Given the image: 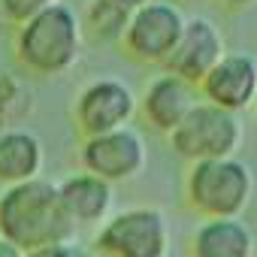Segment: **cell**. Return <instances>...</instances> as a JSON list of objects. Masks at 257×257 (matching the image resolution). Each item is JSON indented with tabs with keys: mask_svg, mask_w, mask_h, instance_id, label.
<instances>
[{
	"mask_svg": "<svg viewBox=\"0 0 257 257\" xmlns=\"http://www.w3.org/2000/svg\"><path fill=\"white\" fill-rule=\"evenodd\" d=\"M0 236H7L22 251L52 242H73L76 227L61 209L58 182L40 176L0 191Z\"/></svg>",
	"mask_w": 257,
	"mask_h": 257,
	"instance_id": "6da1fadb",
	"label": "cell"
},
{
	"mask_svg": "<svg viewBox=\"0 0 257 257\" xmlns=\"http://www.w3.org/2000/svg\"><path fill=\"white\" fill-rule=\"evenodd\" d=\"M82 22L73 7L52 4L16 28V61L37 76H61L82 55Z\"/></svg>",
	"mask_w": 257,
	"mask_h": 257,
	"instance_id": "7a4b0ae2",
	"label": "cell"
},
{
	"mask_svg": "<svg viewBox=\"0 0 257 257\" xmlns=\"http://www.w3.org/2000/svg\"><path fill=\"white\" fill-rule=\"evenodd\" d=\"M254 173L245 161L218 158V161H197L188 167L185 176V197L188 206L203 218H242L254 197Z\"/></svg>",
	"mask_w": 257,
	"mask_h": 257,
	"instance_id": "3957f363",
	"label": "cell"
},
{
	"mask_svg": "<svg viewBox=\"0 0 257 257\" xmlns=\"http://www.w3.org/2000/svg\"><path fill=\"white\" fill-rule=\"evenodd\" d=\"M242 143V124L236 112H227L221 106H212L206 100H197L182 124L170 134V146L176 158L197 164V161H218L233 158Z\"/></svg>",
	"mask_w": 257,
	"mask_h": 257,
	"instance_id": "277c9868",
	"label": "cell"
},
{
	"mask_svg": "<svg viewBox=\"0 0 257 257\" xmlns=\"http://www.w3.org/2000/svg\"><path fill=\"white\" fill-rule=\"evenodd\" d=\"M94 248L103 257H167L170 221L155 206H134L103 221L94 236Z\"/></svg>",
	"mask_w": 257,
	"mask_h": 257,
	"instance_id": "5b68a950",
	"label": "cell"
},
{
	"mask_svg": "<svg viewBox=\"0 0 257 257\" xmlns=\"http://www.w3.org/2000/svg\"><path fill=\"white\" fill-rule=\"evenodd\" d=\"M185 22V13L173 0H149L127 19L121 49L140 64H164L182 40Z\"/></svg>",
	"mask_w": 257,
	"mask_h": 257,
	"instance_id": "8992f818",
	"label": "cell"
},
{
	"mask_svg": "<svg viewBox=\"0 0 257 257\" xmlns=\"http://www.w3.org/2000/svg\"><path fill=\"white\" fill-rule=\"evenodd\" d=\"M137 112H140V100L134 97L131 85L112 76L88 82L73 100V121L85 140L118 131V127H131Z\"/></svg>",
	"mask_w": 257,
	"mask_h": 257,
	"instance_id": "52a82bcc",
	"label": "cell"
},
{
	"mask_svg": "<svg viewBox=\"0 0 257 257\" xmlns=\"http://www.w3.org/2000/svg\"><path fill=\"white\" fill-rule=\"evenodd\" d=\"M82 170L106 179L109 185L118 182H131L146 170L149 149L146 140L134 131V127H118V131L88 137L79 149Z\"/></svg>",
	"mask_w": 257,
	"mask_h": 257,
	"instance_id": "ba28073f",
	"label": "cell"
},
{
	"mask_svg": "<svg viewBox=\"0 0 257 257\" xmlns=\"http://www.w3.org/2000/svg\"><path fill=\"white\" fill-rule=\"evenodd\" d=\"M224 55H227V49H224L221 28L209 19H188L185 31H182V40L176 43L173 55L164 61V70L197 88L206 79V73Z\"/></svg>",
	"mask_w": 257,
	"mask_h": 257,
	"instance_id": "9c48e42d",
	"label": "cell"
},
{
	"mask_svg": "<svg viewBox=\"0 0 257 257\" xmlns=\"http://www.w3.org/2000/svg\"><path fill=\"white\" fill-rule=\"evenodd\" d=\"M200 97L227 112H242L257 97V58L245 52H227L197 85Z\"/></svg>",
	"mask_w": 257,
	"mask_h": 257,
	"instance_id": "30bf717a",
	"label": "cell"
},
{
	"mask_svg": "<svg viewBox=\"0 0 257 257\" xmlns=\"http://www.w3.org/2000/svg\"><path fill=\"white\" fill-rule=\"evenodd\" d=\"M58 197H61L64 215L79 230V227H97L100 221L109 218L115 203V188L106 179L88 170H79V173H70L64 182H58Z\"/></svg>",
	"mask_w": 257,
	"mask_h": 257,
	"instance_id": "8fae6325",
	"label": "cell"
},
{
	"mask_svg": "<svg viewBox=\"0 0 257 257\" xmlns=\"http://www.w3.org/2000/svg\"><path fill=\"white\" fill-rule=\"evenodd\" d=\"M194 103H197V88L164 70L161 76H155L149 82V88L140 100V112L152 131L170 137Z\"/></svg>",
	"mask_w": 257,
	"mask_h": 257,
	"instance_id": "7c38bea8",
	"label": "cell"
},
{
	"mask_svg": "<svg viewBox=\"0 0 257 257\" xmlns=\"http://www.w3.org/2000/svg\"><path fill=\"white\" fill-rule=\"evenodd\" d=\"M46 164V149L40 137L28 127L0 131V185H22L40 179Z\"/></svg>",
	"mask_w": 257,
	"mask_h": 257,
	"instance_id": "4fadbf2b",
	"label": "cell"
},
{
	"mask_svg": "<svg viewBox=\"0 0 257 257\" xmlns=\"http://www.w3.org/2000/svg\"><path fill=\"white\" fill-rule=\"evenodd\" d=\"M257 242L242 218H206L191 236V257H254Z\"/></svg>",
	"mask_w": 257,
	"mask_h": 257,
	"instance_id": "5bb4252c",
	"label": "cell"
},
{
	"mask_svg": "<svg viewBox=\"0 0 257 257\" xmlns=\"http://www.w3.org/2000/svg\"><path fill=\"white\" fill-rule=\"evenodd\" d=\"M127 19H131V13L121 10L118 4H112V0H91L85 16L79 19L82 22V37H88L91 43H103V46L121 43Z\"/></svg>",
	"mask_w": 257,
	"mask_h": 257,
	"instance_id": "9a60e30c",
	"label": "cell"
},
{
	"mask_svg": "<svg viewBox=\"0 0 257 257\" xmlns=\"http://www.w3.org/2000/svg\"><path fill=\"white\" fill-rule=\"evenodd\" d=\"M31 106L34 94L22 82V76L13 73L10 67H0V127H13V121L28 115Z\"/></svg>",
	"mask_w": 257,
	"mask_h": 257,
	"instance_id": "2e32d148",
	"label": "cell"
},
{
	"mask_svg": "<svg viewBox=\"0 0 257 257\" xmlns=\"http://www.w3.org/2000/svg\"><path fill=\"white\" fill-rule=\"evenodd\" d=\"M52 4H61V0H0V10H4V16L16 25H22L25 19L37 16L40 10L52 7Z\"/></svg>",
	"mask_w": 257,
	"mask_h": 257,
	"instance_id": "e0dca14e",
	"label": "cell"
},
{
	"mask_svg": "<svg viewBox=\"0 0 257 257\" xmlns=\"http://www.w3.org/2000/svg\"><path fill=\"white\" fill-rule=\"evenodd\" d=\"M73 251H76L73 242H52V245H40V248L25 251V257H70Z\"/></svg>",
	"mask_w": 257,
	"mask_h": 257,
	"instance_id": "ac0fdd59",
	"label": "cell"
},
{
	"mask_svg": "<svg viewBox=\"0 0 257 257\" xmlns=\"http://www.w3.org/2000/svg\"><path fill=\"white\" fill-rule=\"evenodd\" d=\"M0 257H25V251L19 245H13L7 236H0Z\"/></svg>",
	"mask_w": 257,
	"mask_h": 257,
	"instance_id": "d6986e66",
	"label": "cell"
},
{
	"mask_svg": "<svg viewBox=\"0 0 257 257\" xmlns=\"http://www.w3.org/2000/svg\"><path fill=\"white\" fill-rule=\"evenodd\" d=\"M112 4H118V7L127 10V13H134V10H140L143 4H149V0H112Z\"/></svg>",
	"mask_w": 257,
	"mask_h": 257,
	"instance_id": "ffe728a7",
	"label": "cell"
},
{
	"mask_svg": "<svg viewBox=\"0 0 257 257\" xmlns=\"http://www.w3.org/2000/svg\"><path fill=\"white\" fill-rule=\"evenodd\" d=\"M227 7H233V10H245V7H254L257 0H224Z\"/></svg>",
	"mask_w": 257,
	"mask_h": 257,
	"instance_id": "44dd1931",
	"label": "cell"
},
{
	"mask_svg": "<svg viewBox=\"0 0 257 257\" xmlns=\"http://www.w3.org/2000/svg\"><path fill=\"white\" fill-rule=\"evenodd\" d=\"M70 257H103V254H97V251H79V248H76Z\"/></svg>",
	"mask_w": 257,
	"mask_h": 257,
	"instance_id": "7402d4cb",
	"label": "cell"
},
{
	"mask_svg": "<svg viewBox=\"0 0 257 257\" xmlns=\"http://www.w3.org/2000/svg\"><path fill=\"white\" fill-rule=\"evenodd\" d=\"M251 106H254V115H257V97H254V103H251Z\"/></svg>",
	"mask_w": 257,
	"mask_h": 257,
	"instance_id": "603a6c76",
	"label": "cell"
}]
</instances>
